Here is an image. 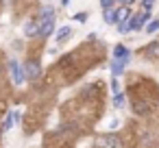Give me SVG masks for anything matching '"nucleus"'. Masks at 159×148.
Listing matches in <instances>:
<instances>
[{
  "instance_id": "obj_1",
  "label": "nucleus",
  "mask_w": 159,
  "mask_h": 148,
  "mask_svg": "<svg viewBox=\"0 0 159 148\" xmlns=\"http://www.w3.org/2000/svg\"><path fill=\"white\" fill-rule=\"evenodd\" d=\"M96 144H98V148H122V141H120V137H118V135H113V133L100 135Z\"/></svg>"
},
{
  "instance_id": "obj_2",
  "label": "nucleus",
  "mask_w": 159,
  "mask_h": 148,
  "mask_svg": "<svg viewBox=\"0 0 159 148\" xmlns=\"http://www.w3.org/2000/svg\"><path fill=\"white\" fill-rule=\"evenodd\" d=\"M9 70H11V76H13V83H18V85H20V83L24 81V74H22V70H20V63H18L16 59H13V61L9 63Z\"/></svg>"
},
{
  "instance_id": "obj_3",
  "label": "nucleus",
  "mask_w": 159,
  "mask_h": 148,
  "mask_svg": "<svg viewBox=\"0 0 159 148\" xmlns=\"http://www.w3.org/2000/svg\"><path fill=\"white\" fill-rule=\"evenodd\" d=\"M146 20H148V9H144L139 16H135L133 20H131V29L133 31H137V29H142L144 24H146Z\"/></svg>"
},
{
  "instance_id": "obj_4",
  "label": "nucleus",
  "mask_w": 159,
  "mask_h": 148,
  "mask_svg": "<svg viewBox=\"0 0 159 148\" xmlns=\"http://www.w3.org/2000/svg\"><path fill=\"white\" fill-rule=\"evenodd\" d=\"M39 72H42V70H39V63H37V61H29V63H26V76H29L31 81H35V78L39 76Z\"/></svg>"
},
{
  "instance_id": "obj_5",
  "label": "nucleus",
  "mask_w": 159,
  "mask_h": 148,
  "mask_svg": "<svg viewBox=\"0 0 159 148\" xmlns=\"http://www.w3.org/2000/svg\"><path fill=\"white\" fill-rule=\"evenodd\" d=\"M129 57H131V55H129V48L122 46V44H118L116 50H113V59H126V61H129Z\"/></svg>"
},
{
  "instance_id": "obj_6",
  "label": "nucleus",
  "mask_w": 159,
  "mask_h": 148,
  "mask_svg": "<svg viewBox=\"0 0 159 148\" xmlns=\"http://www.w3.org/2000/svg\"><path fill=\"white\" fill-rule=\"evenodd\" d=\"M116 18H118V24H120V22H129V20H131V11H129V7H120V9L116 11Z\"/></svg>"
},
{
  "instance_id": "obj_7",
  "label": "nucleus",
  "mask_w": 159,
  "mask_h": 148,
  "mask_svg": "<svg viewBox=\"0 0 159 148\" xmlns=\"http://www.w3.org/2000/svg\"><path fill=\"white\" fill-rule=\"evenodd\" d=\"M42 24H44L42 20H37V22H33V24H26V26H24V33H26V35H35V33H39V31H42Z\"/></svg>"
},
{
  "instance_id": "obj_8",
  "label": "nucleus",
  "mask_w": 159,
  "mask_h": 148,
  "mask_svg": "<svg viewBox=\"0 0 159 148\" xmlns=\"http://www.w3.org/2000/svg\"><path fill=\"white\" fill-rule=\"evenodd\" d=\"M126 63H129L126 59H113V63H111V72H113V74L118 76V74H120V72L124 70V65H126Z\"/></svg>"
},
{
  "instance_id": "obj_9",
  "label": "nucleus",
  "mask_w": 159,
  "mask_h": 148,
  "mask_svg": "<svg viewBox=\"0 0 159 148\" xmlns=\"http://www.w3.org/2000/svg\"><path fill=\"white\" fill-rule=\"evenodd\" d=\"M18 120H20V113H18V111H11V113L7 115V120H5V124H2V128H5V131H7V128H11Z\"/></svg>"
},
{
  "instance_id": "obj_10",
  "label": "nucleus",
  "mask_w": 159,
  "mask_h": 148,
  "mask_svg": "<svg viewBox=\"0 0 159 148\" xmlns=\"http://www.w3.org/2000/svg\"><path fill=\"white\" fill-rule=\"evenodd\" d=\"M105 22H107V24H116V22H118L113 9H105Z\"/></svg>"
},
{
  "instance_id": "obj_11",
  "label": "nucleus",
  "mask_w": 159,
  "mask_h": 148,
  "mask_svg": "<svg viewBox=\"0 0 159 148\" xmlns=\"http://www.w3.org/2000/svg\"><path fill=\"white\" fill-rule=\"evenodd\" d=\"M68 35H70V26H61V29L57 31V42H63V39H68Z\"/></svg>"
},
{
  "instance_id": "obj_12",
  "label": "nucleus",
  "mask_w": 159,
  "mask_h": 148,
  "mask_svg": "<svg viewBox=\"0 0 159 148\" xmlns=\"http://www.w3.org/2000/svg\"><path fill=\"white\" fill-rule=\"evenodd\" d=\"M113 105H116V107H122V105H124V94H122V92H120V94H116Z\"/></svg>"
},
{
  "instance_id": "obj_13",
  "label": "nucleus",
  "mask_w": 159,
  "mask_h": 148,
  "mask_svg": "<svg viewBox=\"0 0 159 148\" xmlns=\"http://www.w3.org/2000/svg\"><path fill=\"white\" fill-rule=\"evenodd\" d=\"M157 29H159V20H152V22L146 26V31H148V33H155Z\"/></svg>"
},
{
  "instance_id": "obj_14",
  "label": "nucleus",
  "mask_w": 159,
  "mask_h": 148,
  "mask_svg": "<svg viewBox=\"0 0 159 148\" xmlns=\"http://www.w3.org/2000/svg\"><path fill=\"white\" fill-rule=\"evenodd\" d=\"M74 20H76V22H85V20H87V13H85V11H83V13H76Z\"/></svg>"
},
{
  "instance_id": "obj_15",
  "label": "nucleus",
  "mask_w": 159,
  "mask_h": 148,
  "mask_svg": "<svg viewBox=\"0 0 159 148\" xmlns=\"http://www.w3.org/2000/svg\"><path fill=\"white\" fill-rule=\"evenodd\" d=\"M111 87H113V94H120V85H118V81L113 78V83H111Z\"/></svg>"
},
{
  "instance_id": "obj_16",
  "label": "nucleus",
  "mask_w": 159,
  "mask_h": 148,
  "mask_svg": "<svg viewBox=\"0 0 159 148\" xmlns=\"http://www.w3.org/2000/svg\"><path fill=\"white\" fill-rule=\"evenodd\" d=\"M111 5H113V0H102V7L105 9H111Z\"/></svg>"
},
{
  "instance_id": "obj_17",
  "label": "nucleus",
  "mask_w": 159,
  "mask_h": 148,
  "mask_svg": "<svg viewBox=\"0 0 159 148\" xmlns=\"http://www.w3.org/2000/svg\"><path fill=\"white\" fill-rule=\"evenodd\" d=\"M120 2H122V5H124V7H129V5H131V2H135V0H120Z\"/></svg>"
},
{
  "instance_id": "obj_18",
  "label": "nucleus",
  "mask_w": 159,
  "mask_h": 148,
  "mask_svg": "<svg viewBox=\"0 0 159 148\" xmlns=\"http://www.w3.org/2000/svg\"><path fill=\"white\" fill-rule=\"evenodd\" d=\"M0 137H2V131H0Z\"/></svg>"
}]
</instances>
